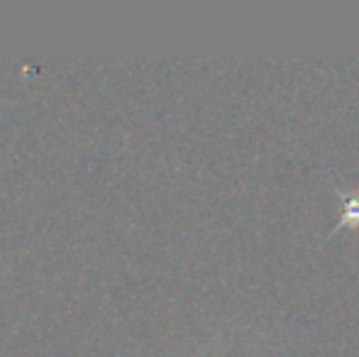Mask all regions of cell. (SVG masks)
Instances as JSON below:
<instances>
[{"label":"cell","mask_w":359,"mask_h":357,"mask_svg":"<svg viewBox=\"0 0 359 357\" xmlns=\"http://www.w3.org/2000/svg\"><path fill=\"white\" fill-rule=\"evenodd\" d=\"M345 228H352V230L359 228V194L342 196V215H340V220L335 223V228H332V233H337V230H345Z\"/></svg>","instance_id":"6da1fadb"}]
</instances>
